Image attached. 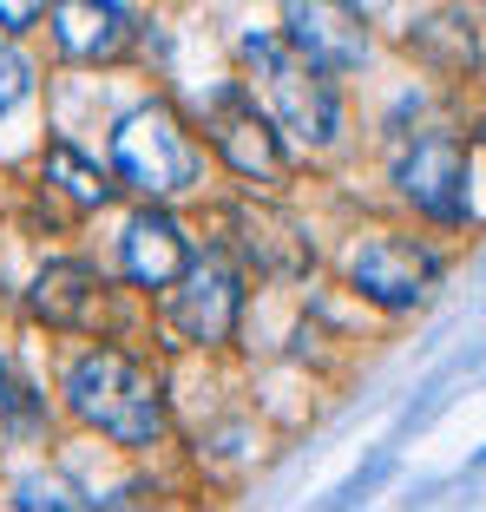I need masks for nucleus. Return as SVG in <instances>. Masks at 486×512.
<instances>
[{"label":"nucleus","mask_w":486,"mask_h":512,"mask_svg":"<svg viewBox=\"0 0 486 512\" xmlns=\"http://www.w3.org/2000/svg\"><path fill=\"white\" fill-rule=\"evenodd\" d=\"M66 401L79 421L112 434L119 447H152L165 434V394L125 348H86L66 368Z\"/></svg>","instance_id":"nucleus-1"},{"label":"nucleus","mask_w":486,"mask_h":512,"mask_svg":"<svg viewBox=\"0 0 486 512\" xmlns=\"http://www.w3.org/2000/svg\"><path fill=\"white\" fill-rule=\"evenodd\" d=\"M243 66L263 79L276 119L303 138V145H329L335 138V119H342V112H335V86L316 60H303V53L289 40H276V33H250V40H243Z\"/></svg>","instance_id":"nucleus-2"},{"label":"nucleus","mask_w":486,"mask_h":512,"mask_svg":"<svg viewBox=\"0 0 486 512\" xmlns=\"http://www.w3.org/2000/svg\"><path fill=\"white\" fill-rule=\"evenodd\" d=\"M112 171L145 197H178L198 184V151L165 106H138L112 132Z\"/></svg>","instance_id":"nucleus-3"},{"label":"nucleus","mask_w":486,"mask_h":512,"mask_svg":"<svg viewBox=\"0 0 486 512\" xmlns=\"http://www.w3.org/2000/svg\"><path fill=\"white\" fill-rule=\"evenodd\" d=\"M434 276H441L434 250H421V243H408V237H375L349 256V283L362 289L368 302H381V309H421Z\"/></svg>","instance_id":"nucleus-4"},{"label":"nucleus","mask_w":486,"mask_h":512,"mask_svg":"<svg viewBox=\"0 0 486 512\" xmlns=\"http://www.w3.org/2000/svg\"><path fill=\"white\" fill-rule=\"evenodd\" d=\"M283 40L322 73H349L368 53V27L349 0H283Z\"/></svg>","instance_id":"nucleus-5"},{"label":"nucleus","mask_w":486,"mask_h":512,"mask_svg":"<svg viewBox=\"0 0 486 512\" xmlns=\"http://www.w3.org/2000/svg\"><path fill=\"white\" fill-rule=\"evenodd\" d=\"M395 184H401V197H408L414 211H427L434 224H460V217H467V145L447 138V132L421 138V145L401 158Z\"/></svg>","instance_id":"nucleus-6"},{"label":"nucleus","mask_w":486,"mask_h":512,"mask_svg":"<svg viewBox=\"0 0 486 512\" xmlns=\"http://www.w3.org/2000/svg\"><path fill=\"white\" fill-rule=\"evenodd\" d=\"M211 138L224 151V165L243 184H276L283 178V145H276V125L263 119L243 92H217L211 99Z\"/></svg>","instance_id":"nucleus-7"},{"label":"nucleus","mask_w":486,"mask_h":512,"mask_svg":"<svg viewBox=\"0 0 486 512\" xmlns=\"http://www.w3.org/2000/svg\"><path fill=\"white\" fill-rule=\"evenodd\" d=\"M237 309H243V283L224 256H204L184 270V289H178V309L171 322L184 329V342H224L237 329Z\"/></svg>","instance_id":"nucleus-8"},{"label":"nucleus","mask_w":486,"mask_h":512,"mask_svg":"<svg viewBox=\"0 0 486 512\" xmlns=\"http://www.w3.org/2000/svg\"><path fill=\"white\" fill-rule=\"evenodd\" d=\"M184 270H191L184 230L165 211H138L125 224V276L138 289H171V283H184Z\"/></svg>","instance_id":"nucleus-9"},{"label":"nucleus","mask_w":486,"mask_h":512,"mask_svg":"<svg viewBox=\"0 0 486 512\" xmlns=\"http://www.w3.org/2000/svg\"><path fill=\"white\" fill-rule=\"evenodd\" d=\"M53 33L73 60H119L132 40V14H125V0H60Z\"/></svg>","instance_id":"nucleus-10"},{"label":"nucleus","mask_w":486,"mask_h":512,"mask_svg":"<svg viewBox=\"0 0 486 512\" xmlns=\"http://www.w3.org/2000/svg\"><path fill=\"white\" fill-rule=\"evenodd\" d=\"M27 302H33V316L53 322V329H86L92 302H99V276H92L86 263H46V270L33 276Z\"/></svg>","instance_id":"nucleus-11"},{"label":"nucleus","mask_w":486,"mask_h":512,"mask_svg":"<svg viewBox=\"0 0 486 512\" xmlns=\"http://www.w3.org/2000/svg\"><path fill=\"white\" fill-rule=\"evenodd\" d=\"M46 178L60 184L73 204H86V211H99V204L112 197V178H106L99 165H86L73 145H53V151H46Z\"/></svg>","instance_id":"nucleus-12"},{"label":"nucleus","mask_w":486,"mask_h":512,"mask_svg":"<svg viewBox=\"0 0 486 512\" xmlns=\"http://www.w3.org/2000/svg\"><path fill=\"white\" fill-rule=\"evenodd\" d=\"M27 92H33V66H27V53H14V46L0 40V119H7V112H14Z\"/></svg>","instance_id":"nucleus-13"},{"label":"nucleus","mask_w":486,"mask_h":512,"mask_svg":"<svg viewBox=\"0 0 486 512\" xmlns=\"http://www.w3.org/2000/svg\"><path fill=\"white\" fill-rule=\"evenodd\" d=\"M0 407H7V421H14V427H40V414H46L40 394H27V381H20L7 362H0Z\"/></svg>","instance_id":"nucleus-14"},{"label":"nucleus","mask_w":486,"mask_h":512,"mask_svg":"<svg viewBox=\"0 0 486 512\" xmlns=\"http://www.w3.org/2000/svg\"><path fill=\"white\" fill-rule=\"evenodd\" d=\"M14 506H79V499L66 493L60 480H27V486L14 493Z\"/></svg>","instance_id":"nucleus-15"},{"label":"nucleus","mask_w":486,"mask_h":512,"mask_svg":"<svg viewBox=\"0 0 486 512\" xmlns=\"http://www.w3.org/2000/svg\"><path fill=\"white\" fill-rule=\"evenodd\" d=\"M46 14V0H0V33H27Z\"/></svg>","instance_id":"nucleus-16"},{"label":"nucleus","mask_w":486,"mask_h":512,"mask_svg":"<svg viewBox=\"0 0 486 512\" xmlns=\"http://www.w3.org/2000/svg\"><path fill=\"white\" fill-rule=\"evenodd\" d=\"M480 132H486V125H480Z\"/></svg>","instance_id":"nucleus-17"}]
</instances>
